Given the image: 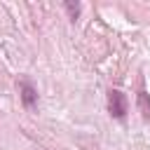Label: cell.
I'll return each instance as SVG.
<instances>
[{
  "mask_svg": "<svg viewBox=\"0 0 150 150\" xmlns=\"http://www.w3.org/2000/svg\"><path fill=\"white\" fill-rule=\"evenodd\" d=\"M127 108H129L127 96H124L120 89H110V91H108V110H110V115H112L115 120H122V117L127 115Z\"/></svg>",
  "mask_w": 150,
  "mask_h": 150,
  "instance_id": "cell-1",
  "label": "cell"
},
{
  "mask_svg": "<svg viewBox=\"0 0 150 150\" xmlns=\"http://www.w3.org/2000/svg\"><path fill=\"white\" fill-rule=\"evenodd\" d=\"M63 7L68 9V14H70V19L75 21V19H77V14H80V5H77V2H75V5H73V2H63Z\"/></svg>",
  "mask_w": 150,
  "mask_h": 150,
  "instance_id": "cell-4",
  "label": "cell"
},
{
  "mask_svg": "<svg viewBox=\"0 0 150 150\" xmlns=\"http://www.w3.org/2000/svg\"><path fill=\"white\" fill-rule=\"evenodd\" d=\"M136 105H138V112L143 115V120H150V96H148L145 91H138Z\"/></svg>",
  "mask_w": 150,
  "mask_h": 150,
  "instance_id": "cell-3",
  "label": "cell"
},
{
  "mask_svg": "<svg viewBox=\"0 0 150 150\" xmlns=\"http://www.w3.org/2000/svg\"><path fill=\"white\" fill-rule=\"evenodd\" d=\"M19 94H21V103H23L26 110H35L38 108V89L28 80H19Z\"/></svg>",
  "mask_w": 150,
  "mask_h": 150,
  "instance_id": "cell-2",
  "label": "cell"
}]
</instances>
